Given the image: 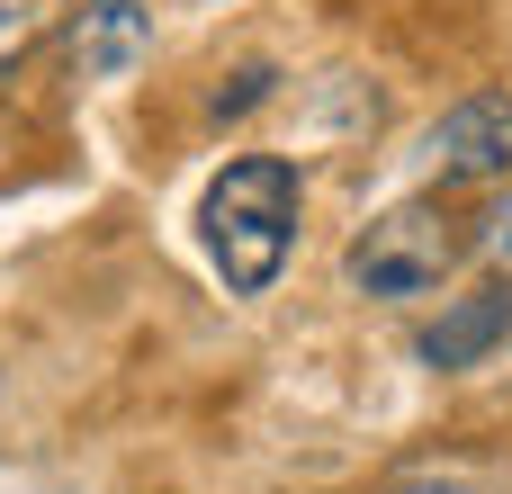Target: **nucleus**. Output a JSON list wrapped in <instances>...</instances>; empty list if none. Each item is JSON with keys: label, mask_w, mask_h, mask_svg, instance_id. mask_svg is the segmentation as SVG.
<instances>
[{"label": "nucleus", "mask_w": 512, "mask_h": 494, "mask_svg": "<svg viewBox=\"0 0 512 494\" xmlns=\"http://www.w3.org/2000/svg\"><path fill=\"white\" fill-rule=\"evenodd\" d=\"M306 225V171L288 153H234L198 198V243L225 279V297H270Z\"/></svg>", "instance_id": "obj_1"}, {"label": "nucleus", "mask_w": 512, "mask_h": 494, "mask_svg": "<svg viewBox=\"0 0 512 494\" xmlns=\"http://www.w3.org/2000/svg\"><path fill=\"white\" fill-rule=\"evenodd\" d=\"M459 261H468L459 216L441 198H405V207L369 216L342 243V288L351 297H378V306H414V297H441Z\"/></svg>", "instance_id": "obj_2"}, {"label": "nucleus", "mask_w": 512, "mask_h": 494, "mask_svg": "<svg viewBox=\"0 0 512 494\" xmlns=\"http://www.w3.org/2000/svg\"><path fill=\"white\" fill-rule=\"evenodd\" d=\"M423 180L432 189H495V180H512V90H468V99H450L432 117Z\"/></svg>", "instance_id": "obj_3"}, {"label": "nucleus", "mask_w": 512, "mask_h": 494, "mask_svg": "<svg viewBox=\"0 0 512 494\" xmlns=\"http://www.w3.org/2000/svg\"><path fill=\"white\" fill-rule=\"evenodd\" d=\"M63 54L90 90L135 81L153 63V0H63Z\"/></svg>", "instance_id": "obj_4"}, {"label": "nucleus", "mask_w": 512, "mask_h": 494, "mask_svg": "<svg viewBox=\"0 0 512 494\" xmlns=\"http://www.w3.org/2000/svg\"><path fill=\"white\" fill-rule=\"evenodd\" d=\"M504 342H512V279H495V288H477V297H450L441 324H423L414 360H423L432 378H459V369H486Z\"/></svg>", "instance_id": "obj_5"}, {"label": "nucleus", "mask_w": 512, "mask_h": 494, "mask_svg": "<svg viewBox=\"0 0 512 494\" xmlns=\"http://www.w3.org/2000/svg\"><path fill=\"white\" fill-rule=\"evenodd\" d=\"M468 261L486 279H512V180H495V198L468 216Z\"/></svg>", "instance_id": "obj_6"}, {"label": "nucleus", "mask_w": 512, "mask_h": 494, "mask_svg": "<svg viewBox=\"0 0 512 494\" xmlns=\"http://www.w3.org/2000/svg\"><path fill=\"white\" fill-rule=\"evenodd\" d=\"M54 27H63V0H0V72H18Z\"/></svg>", "instance_id": "obj_7"}, {"label": "nucleus", "mask_w": 512, "mask_h": 494, "mask_svg": "<svg viewBox=\"0 0 512 494\" xmlns=\"http://www.w3.org/2000/svg\"><path fill=\"white\" fill-rule=\"evenodd\" d=\"M0 396H9V378H0Z\"/></svg>", "instance_id": "obj_8"}]
</instances>
